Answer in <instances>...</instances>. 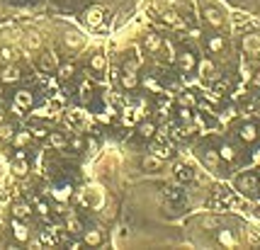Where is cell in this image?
<instances>
[{
    "instance_id": "1",
    "label": "cell",
    "mask_w": 260,
    "mask_h": 250,
    "mask_svg": "<svg viewBox=\"0 0 260 250\" xmlns=\"http://www.w3.org/2000/svg\"><path fill=\"white\" fill-rule=\"evenodd\" d=\"M233 187L243 197H255L260 192V178L255 173H241V175H236Z\"/></svg>"
},
{
    "instance_id": "2",
    "label": "cell",
    "mask_w": 260,
    "mask_h": 250,
    "mask_svg": "<svg viewBox=\"0 0 260 250\" xmlns=\"http://www.w3.org/2000/svg\"><path fill=\"white\" fill-rule=\"evenodd\" d=\"M173 61H175L180 73H194V68H197V56L192 54L190 49H180Z\"/></svg>"
},
{
    "instance_id": "3",
    "label": "cell",
    "mask_w": 260,
    "mask_h": 250,
    "mask_svg": "<svg viewBox=\"0 0 260 250\" xmlns=\"http://www.w3.org/2000/svg\"><path fill=\"white\" fill-rule=\"evenodd\" d=\"M197 73H200V78L205 80V83H214L217 78H219V70H217V63H214V58H202V61H197Z\"/></svg>"
},
{
    "instance_id": "4",
    "label": "cell",
    "mask_w": 260,
    "mask_h": 250,
    "mask_svg": "<svg viewBox=\"0 0 260 250\" xmlns=\"http://www.w3.org/2000/svg\"><path fill=\"white\" fill-rule=\"evenodd\" d=\"M202 17H205V22L212 29H221L224 22H226L224 13H221L219 8H214V5H205V8H202Z\"/></svg>"
},
{
    "instance_id": "5",
    "label": "cell",
    "mask_w": 260,
    "mask_h": 250,
    "mask_svg": "<svg viewBox=\"0 0 260 250\" xmlns=\"http://www.w3.org/2000/svg\"><path fill=\"white\" fill-rule=\"evenodd\" d=\"M202 163H205L212 173H221V165H224V160H221V155L217 148H212V146H207V148H202Z\"/></svg>"
},
{
    "instance_id": "6",
    "label": "cell",
    "mask_w": 260,
    "mask_h": 250,
    "mask_svg": "<svg viewBox=\"0 0 260 250\" xmlns=\"http://www.w3.org/2000/svg\"><path fill=\"white\" fill-rule=\"evenodd\" d=\"M32 105H34V98H32L29 90H17L15 93V102H13L15 114H22L25 110H32Z\"/></svg>"
},
{
    "instance_id": "7",
    "label": "cell",
    "mask_w": 260,
    "mask_h": 250,
    "mask_svg": "<svg viewBox=\"0 0 260 250\" xmlns=\"http://www.w3.org/2000/svg\"><path fill=\"white\" fill-rule=\"evenodd\" d=\"M119 83H122V88H126V90L139 88V73H137V66H134V63H129V66H124L122 68V73H119Z\"/></svg>"
},
{
    "instance_id": "8",
    "label": "cell",
    "mask_w": 260,
    "mask_h": 250,
    "mask_svg": "<svg viewBox=\"0 0 260 250\" xmlns=\"http://www.w3.org/2000/svg\"><path fill=\"white\" fill-rule=\"evenodd\" d=\"M102 17H105V8L93 5V8H88V10L83 13V22H85L88 27H100V25H102Z\"/></svg>"
},
{
    "instance_id": "9",
    "label": "cell",
    "mask_w": 260,
    "mask_h": 250,
    "mask_svg": "<svg viewBox=\"0 0 260 250\" xmlns=\"http://www.w3.org/2000/svg\"><path fill=\"white\" fill-rule=\"evenodd\" d=\"M173 143H170V139H156L153 143H151V153H156L158 158H163V160H168V158H173Z\"/></svg>"
},
{
    "instance_id": "10",
    "label": "cell",
    "mask_w": 260,
    "mask_h": 250,
    "mask_svg": "<svg viewBox=\"0 0 260 250\" xmlns=\"http://www.w3.org/2000/svg\"><path fill=\"white\" fill-rule=\"evenodd\" d=\"M20 78H22V73H20V68L15 63H5L3 70H0V83H5V85L20 83Z\"/></svg>"
},
{
    "instance_id": "11",
    "label": "cell",
    "mask_w": 260,
    "mask_h": 250,
    "mask_svg": "<svg viewBox=\"0 0 260 250\" xmlns=\"http://www.w3.org/2000/svg\"><path fill=\"white\" fill-rule=\"evenodd\" d=\"M10 168H13V173L17 175V178L27 175L29 163H27V155H25V151H22V148H17V153H15V158L10 160Z\"/></svg>"
},
{
    "instance_id": "12",
    "label": "cell",
    "mask_w": 260,
    "mask_h": 250,
    "mask_svg": "<svg viewBox=\"0 0 260 250\" xmlns=\"http://www.w3.org/2000/svg\"><path fill=\"white\" fill-rule=\"evenodd\" d=\"M238 139L243 141V143H255L258 141V124L243 122V124L238 126Z\"/></svg>"
},
{
    "instance_id": "13",
    "label": "cell",
    "mask_w": 260,
    "mask_h": 250,
    "mask_svg": "<svg viewBox=\"0 0 260 250\" xmlns=\"http://www.w3.org/2000/svg\"><path fill=\"white\" fill-rule=\"evenodd\" d=\"M58 68V56L54 51H41L39 56V70L41 73H54Z\"/></svg>"
},
{
    "instance_id": "14",
    "label": "cell",
    "mask_w": 260,
    "mask_h": 250,
    "mask_svg": "<svg viewBox=\"0 0 260 250\" xmlns=\"http://www.w3.org/2000/svg\"><path fill=\"white\" fill-rule=\"evenodd\" d=\"M156 131H158L156 122H151V119H139L137 122V134L141 136V139H153Z\"/></svg>"
},
{
    "instance_id": "15",
    "label": "cell",
    "mask_w": 260,
    "mask_h": 250,
    "mask_svg": "<svg viewBox=\"0 0 260 250\" xmlns=\"http://www.w3.org/2000/svg\"><path fill=\"white\" fill-rule=\"evenodd\" d=\"M217 151H219V155H221V160H224V163H236V160H238V148H236L233 143H229V141H224Z\"/></svg>"
},
{
    "instance_id": "16",
    "label": "cell",
    "mask_w": 260,
    "mask_h": 250,
    "mask_svg": "<svg viewBox=\"0 0 260 250\" xmlns=\"http://www.w3.org/2000/svg\"><path fill=\"white\" fill-rule=\"evenodd\" d=\"M141 168L149 170V173H158V170L163 168V158H158L156 153H146V155L141 158Z\"/></svg>"
},
{
    "instance_id": "17",
    "label": "cell",
    "mask_w": 260,
    "mask_h": 250,
    "mask_svg": "<svg viewBox=\"0 0 260 250\" xmlns=\"http://www.w3.org/2000/svg\"><path fill=\"white\" fill-rule=\"evenodd\" d=\"M207 49H209V54L221 56L224 51H226V42H224V37H221V34H212V37L207 39Z\"/></svg>"
},
{
    "instance_id": "18",
    "label": "cell",
    "mask_w": 260,
    "mask_h": 250,
    "mask_svg": "<svg viewBox=\"0 0 260 250\" xmlns=\"http://www.w3.org/2000/svg\"><path fill=\"white\" fill-rule=\"evenodd\" d=\"M13 236L17 243H27L29 240V228L22 223V219H13Z\"/></svg>"
},
{
    "instance_id": "19",
    "label": "cell",
    "mask_w": 260,
    "mask_h": 250,
    "mask_svg": "<svg viewBox=\"0 0 260 250\" xmlns=\"http://www.w3.org/2000/svg\"><path fill=\"white\" fill-rule=\"evenodd\" d=\"M144 44H146V51H149V54H158V51L163 49V39H161L156 32H149V34L144 37Z\"/></svg>"
},
{
    "instance_id": "20",
    "label": "cell",
    "mask_w": 260,
    "mask_h": 250,
    "mask_svg": "<svg viewBox=\"0 0 260 250\" xmlns=\"http://www.w3.org/2000/svg\"><path fill=\"white\" fill-rule=\"evenodd\" d=\"M173 175H175V180L178 182H190L192 178H194L192 168L185 165V163H175V165H173Z\"/></svg>"
},
{
    "instance_id": "21",
    "label": "cell",
    "mask_w": 260,
    "mask_h": 250,
    "mask_svg": "<svg viewBox=\"0 0 260 250\" xmlns=\"http://www.w3.org/2000/svg\"><path fill=\"white\" fill-rule=\"evenodd\" d=\"M46 141H49V146H51L54 151H61V148L69 146V139H66L61 131H49V134H46Z\"/></svg>"
},
{
    "instance_id": "22",
    "label": "cell",
    "mask_w": 260,
    "mask_h": 250,
    "mask_svg": "<svg viewBox=\"0 0 260 250\" xmlns=\"http://www.w3.org/2000/svg\"><path fill=\"white\" fill-rule=\"evenodd\" d=\"M83 243H85L88 248H97V245L102 243V233H100L97 228H88V231H83Z\"/></svg>"
},
{
    "instance_id": "23",
    "label": "cell",
    "mask_w": 260,
    "mask_h": 250,
    "mask_svg": "<svg viewBox=\"0 0 260 250\" xmlns=\"http://www.w3.org/2000/svg\"><path fill=\"white\" fill-rule=\"evenodd\" d=\"M93 93H95V85L90 83V80H83V83L78 85V98H81L83 105H88V102L93 100Z\"/></svg>"
},
{
    "instance_id": "24",
    "label": "cell",
    "mask_w": 260,
    "mask_h": 250,
    "mask_svg": "<svg viewBox=\"0 0 260 250\" xmlns=\"http://www.w3.org/2000/svg\"><path fill=\"white\" fill-rule=\"evenodd\" d=\"M32 211H34V209L29 207L27 202H17V204L13 207V216H15V219H22V221H25V219H29V216H32Z\"/></svg>"
},
{
    "instance_id": "25",
    "label": "cell",
    "mask_w": 260,
    "mask_h": 250,
    "mask_svg": "<svg viewBox=\"0 0 260 250\" xmlns=\"http://www.w3.org/2000/svg\"><path fill=\"white\" fill-rule=\"evenodd\" d=\"M146 114L139 107H124V124H137L139 119H144Z\"/></svg>"
},
{
    "instance_id": "26",
    "label": "cell",
    "mask_w": 260,
    "mask_h": 250,
    "mask_svg": "<svg viewBox=\"0 0 260 250\" xmlns=\"http://www.w3.org/2000/svg\"><path fill=\"white\" fill-rule=\"evenodd\" d=\"M90 68L95 70V73H102V70L107 68V56L105 54H93V58H90Z\"/></svg>"
},
{
    "instance_id": "27",
    "label": "cell",
    "mask_w": 260,
    "mask_h": 250,
    "mask_svg": "<svg viewBox=\"0 0 260 250\" xmlns=\"http://www.w3.org/2000/svg\"><path fill=\"white\" fill-rule=\"evenodd\" d=\"M178 105L180 107H197V95L194 93H190V90H185V93H180L178 95Z\"/></svg>"
},
{
    "instance_id": "28",
    "label": "cell",
    "mask_w": 260,
    "mask_h": 250,
    "mask_svg": "<svg viewBox=\"0 0 260 250\" xmlns=\"http://www.w3.org/2000/svg\"><path fill=\"white\" fill-rule=\"evenodd\" d=\"M66 228H69V233H81L83 231L81 221H78V216L73 211H66Z\"/></svg>"
},
{
    "instance_id": "29",
    "label": "cell",
    "mask_w": 260,
    "mask_h": 250,
    "mask_svg": "<svg viewBox=\"0 0 260 250\" xmlns=\"http://www.w3.org/2000/svg\"><path fill=\"white\" fill-rule=\"evenodd\" d=\"M163 195H165V199H168V202H175V204L185 199V192H182L180 187H165Z\"/></svg>"
},
{
    "instance_id": "30",
    "label": "cell",
    "mask_w": 260,
    "mask_h": 250,
    "mask_svg": "<svg viewBox=\"0 0 260 250\" xmlns=\"http://www.w3.org/2000/svg\"><path fill=\"white\" fill-rule=\"evenodd\" d=\"M144 88H146V90H151L153 95H161V93H163V90H165L163 85L158 83V80H156L153 75H146V78H144Z\"/></svg>"
},
{
    "instance_id": "31",
    "label": "cell",
    "mask_w": 260,
    "mask_h": 250,
    "mask_svg": "<svg viewBox=\"0 0 260 250\" xmlns=\"http://www.w3.org/2000/svg\"><path fill=\"white\" fill-rule=\"evenodd\" d=\"M29 141H32V134H29V131H15L13 134V143L17 148H25Z\"/></svg>"
},
{
    "instance_id": "32",
    "label": "cell",
    "mask_w": 260,
    "mask_h": 250,
    "mask_svg": "<svg viewBox=\"0 0 260 250\" xmlns=\"http://www.w3.org/2000/svg\"><path fill=\"white\" fill-rule=\"evenodd\" d=\"M58 75L63 78V80H71L73 75H76V63H63V66H58Z\"/></svg>"
},
{
    "instance_id": "33",
    "label": "cell",
    "mask_w": 260,
    "mask_h": 250,
    "mask_svg": "<svg viewBox=\"0 0 260 250\" xmlns=\"http://www.w3.org/2000/svg\"><path fill=\"white\" fill-rule=\"evenodd\" d=\"M27 131L32 134V139H46V134H49V131H46L41 124H29Z\"/></svg>"
},
{
    "instance_id": "34",
    "label": "cell",
    "mask_w": 260,
    "mask_h": 250,
    "mask_svg": "<svg viewBox=\"0 0 260 250\" xmlns=\"http://www.w3.org/2000/svg\"><path fill=\"white\" fill-rule=\"evenodd\" d=\"M13 134H15L13 124H5V122H0V141H13Z\"/></svg>"
},
{
    "instance_id": "35",
    "label": "cell",
    "mask_w": 260,
    "mask_h": 250,
    "mask_svg": "<svg viewBox=\"0 0 260 250\" xmlns=\"http://www.w3.org/2000/svg\"><path fill=\"white\" fill-rule=\"evenodd\" d=\"M37 211H39L41 216H44V219H49V216H51V207H49V204H46V202H44V199H39V202H37Z\"/></svg>"
},
{
    "instance_id": "36",
    "label": "cell",
    "mask_w": 260,
    "mask_h": 250,
    "mask_svg": "<svg viewBox=\"0 0 260 250\" xmlns=\"http://www.w3.org/2000/svg\"><path fill=\"white\" fill-rule=\"evenodd\" d=\"M83 39L78 37V32H69L66 34V46H81Z\"/></svg>"
},
{
    "instance_id": "37",
    "label": "cell",
    "mask_w": 260,
    "mask_h": 250,
    "mask_svg": "<svg viewBox=\"0 0 260 250\" xmlns=\"http://www.w3.org/2000/svg\"><path fill=\"white\" fill-rule=\"evenodd\" d=\"M163 22H168V25H175V27H182V22H180V17L175 13H163Z\"/></svg>"
},
{
    "instance_id": "38",
    "label": "cell",
    "mask_w": 260,
    "mask_h": 250,
    "mask_svg": "<svg viewBox=\"0 0 260 250\" xmlns=\"http://www.w3.org/2000/svg\"><path fill=\"white\" fill-rule=\"evenodd\" d=\"M178 117H180V122H182V124L194 119V117H192V110H190V107H180V110H178Z\"/></svg>"
},
{
    "instance_id": "39",
    "label": "cell",
    "mask_w": 260,
    "mask_h": 250,
    "mask_svg": "<svg viewBox=\"0 0 260 250\" xmlns=\"http://www.w3.org/2000/svg\"><path fill=\"white\" fill-rule=\"evenodd\" d=\"M54 197H58V199H66V197H71V185H61V187H56Z\"/></svg>"
},
{
    "instance_id": "40",
    "label": "cell",
    "mask_w": 260,
    "mask_h": 250,
    "mask_svg": "<svg viewBox=\"0 0 260 250\" xmlns=\"http://www.w3.org/2000/svg\"><path fill=\"white\" fill-rule=\"evenodd\" d=\"M69 146L73 148V151H83V148H85V141H83L81 136H73V139L69 141Z\"/></svg>"
},
{
    "instance_id": "41",
    "label": "cell",
    "mask_w": 260,
    "mask_h": 250,
    "mask_svg": "<svg viewBox=\"0 0 260 250\" xmlns=\"http://www.w3.org/2000/svg\"><path fill=\"white\" fill-rule=\"evenodd\" d=\"M246 49H248V51H255V54L260 51V46H258V42H255V37H248V39H246Z\"/></svg>"
},
{
    "instance_id": "42",
    "label": "cell",
    "mask_w": 260,
    "mask_h": 250,
    "mask_svg": "<svg viewBox=\"0 0 260 250\" xmlns=\"http://www.w3.org/2000/svg\"><path fill=\"white\" fill-rule=\"evenodd\" d=\"M13 58H15L13 49H3V61H5V63H8V61H13Z\"/></svg>"
},
{
    "instance_id": "43",
    "label": "cell",
    "mask_w": 260,
    "mask_h": 250,
    "mask_svg": "<svg viewBox=\"0 0 260 250\" xmlns=\"http://www.w3.org/2000/svg\"><path fill=\"white\" fill-rule=\"evenodd\" d=\"M85 146H88V151H90V155H93V153L97 151V141L93 139V136H90V139H88V143H85Z\"/></svg>"
},
{
    "instance_id": "44",
    "label": "cell",
    "mask_w": 260,
    "mask_h": 250,
    "mask_svg": "<svg viewBox=\"0 0 260 250\" xmlns=\"http://www.w3.org/2000/svg\"><path fill=\"white\" fill-rule=\"evenodd\" d=\"M250 83H253V88H258L260 90V70H255V73L250 75Z\"/></svg>"
},
{
    "instance_id": "45",
    "label": "cell",
    "mask_w": 260,
    "mask_h": 250,
    "mask_svg": "<svg viewBox=\"0 0 260 250\" xmlns=\"http://www.w3.org/2000/svg\"><path fill=\"white\" fill-rule=\"evenodd\" d=\"M27 44H29V46H39V37L32 32V37H27Z\"/></svg>"
},
{
    "instance_id": "46",
    "label": "cell",
    "mask_w": 260,
    "mask_h": 250,
    "mask_svg": "<svg viewBox=\"0 0 260 250\" xmlns=\"http://www.w3.org/2000/svg\"><path fill=\"white\" fill-rule=\"evenodd\" d=\"M221 243H233V238L229 233H221Z\"/></svg>"
},
{
    "instance_id": "47",
    "label": "cell",
    "mask_w": 260,
    "mask_h": 250,
    "mask_svg": "<svg viewBox=\"0 0 260 250\" xmlns=\"http://www.w3.org/2000/svg\"><path fill=\"white\" fill-rule=\"evenodd\" d=\"M255 160H258V163H260V151H258V153H255Z\"/></svg>"
},
{
    "instance_id": "48",
    "label": "cell",
    "mask_w": 260,
    "mask_h": 250,
    "mask_svg": "<svg viewBox=\"0 0 260 250\" xmlns=\"http://www.w3.org/2000/svg\"><path fill=\"white\" fill-rule=\"evenodd\" d=\"M258 141H260V124H258Z\"/></svg>"
},
{
    "instance_id": "49",
    "label": "cell",
    "mask_w": 260,
    "mask_h": 250,
    "mask_svg": "<svg viewBox=\"0 0 260 250\" xmlns=\"http://www.w3.org/2000/svg\"><path fill=\"white\" fill-rule=\"evenodd\" d=\"M0 122H3V114H0Z\"/></svg>"
}]
</instances>
